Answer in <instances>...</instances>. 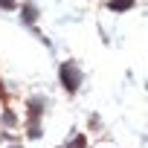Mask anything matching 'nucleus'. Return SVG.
<instances>
[{
	"label": "nucleus",
	"mask_w": 148,
	"mask_h": 148,
	"mask_svg": "<svg viewBox=\"0 0 148 148\" xmlns=\"http://www.w3.org/2000/svg\"><path fill=\"white\" fill-rule=\"evenodd\" d=\"M61 82H64V87H67V90H76V87H79L82 73L76 70V64H64V67H61Z\"/></svg>",
	"instance_id": "nucleus-1"
},
{
	"label": "nucleus",
	"mask_w": 148,
	"mask_h": 148,
	"mask_svg": "<svg viewBox=\"0 0 148 148\" xmlns=\"http://www.w3.org/2000/svg\"><path fill=\"white\" fill-rule=\"evenodd\" d=\"M67 148H84V136H76V139H73Z\"/></svg>",
	"instance_id": "nucleus-2"
}]
</instances>
